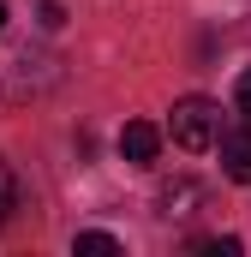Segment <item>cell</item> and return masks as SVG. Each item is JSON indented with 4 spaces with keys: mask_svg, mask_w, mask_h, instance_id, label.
Listing matches in <instances>:
<instances>
[{
    "mask_svg": "<svg viewBox=\"0 0 251 257\" xmlns=\"http://www.w3.org/2000/svg\"><path fill=\"white\" fill-rule=\"evenodd\" d=\"M215 150H221V174L233 186H251V120L245 126H221L215 132Z\"/></svg>",
    "mask_w": 251,
    "mask_h": 257,
    "instance_id": "2",
    "label": "cell"
},
{
    "mask_svg": "<svg viewBox=\"0 0 251 257\" xmlns=\"http://www.w3.org/2000/svg\"><path fill=\"white\" fill-rule=\"evenodd\" d=\"M191 251H203V257H239V239H233V233H221V239H197Z\"/></svg>",
    "mask_w": 251,
    "mask_h": 257,
    "instance_id": "7",
    "label": "cell"
},
{
    "mask_svg": "<svg viewBox=\"0 0 251 257\" xmlns=\"http://www.w3.org/2000/svg\"><path fill=\"white\" fill-rule=\"evenodd\" d=\"M12 209H18V180H12V168L0 162V221H6Z\"/></svg>",
    "mask_w": 251,
    "mask_h": 257,
    "instance_id": "6",
    "label": "cell"
},
{
    "mask_svg": "<svg viewBox=\"0 0 251 257\" xmlns=\"http://www.w3.org/2000/svg\"><path fill=\"white\" fill-rule=\"evenodd\" d=\"M245 36H251V24H245Z\"/></svg>",
    "mask_w": 251,
    "mask_h": 257,
    "instance_id": "11",
    "label": "cell"
},
{
    "mask_svg": "<svg viewBox=\"0 0 251 257\" xmlns=\"http://www.w3.org/2000/svg\"><path fill=\"white\" fill-rule=\"evenodd\" d=\"M0 30H6V6H0Z\"/></svg>",
    "mask_w": 251,
    "mask_h": 257,
    "instance_id": "10",
    "label": "cell"
},
{
    "mask_svg": "<svg viewBox=\"0 0 251 257\" xmlns=\"http://www.w3.org/2000/svg\"><path fill=\"white\" fill-rule=\"evenodd\" d=\"M120 156L132 168H150V162L162 156V132L150 126V120H126L120 126Z\"/></svg>",
    "mask_w": 251,
    "mask_h": 257,
    "instance_id": "3",
    "label": "cell"
},
{
    "mask_svg": "<svg viewBox=\"0 0 251 257\" xmlns=\"http://www.w3.org/2000/svg\"><path fill=\"white\" fill-rule=\"evenodd\" d=\"M66 24V6L60 0H42V30H60Z\"/></svg>",
    "mask_w": 251,
    "mask_h": 257,
    "instance_id": "9",
    "label": "cell"
},
{
    "mask_svg": "<svg viewBox=\"0 0 251 257\" xmlns=\"http://www.w3.org/2000/svg\"><path fill=\"white\" fill-rule=\"evenodd\" d=\"M203 203H209V192H203L197 180H174V186H162V192H156V209H162L168 221H174V215H197Z\"/></svg>",
    "mask_w": 251,
    "mask_h": 257,
    "instance_id": "4",
    "label": "cell"
},
{
    "mask_svg": "<svg viewBox=\"0 0 251 257\" xmlns=\"http://www.w3.org/2000/svg\"><path fill=\"white\" fill-rule=\"evenodd\" d=\"M72 251H102V257H114V251H120V239H114V233H96V227H90V233H78V239H72Z\"/></svg>",
    "mask_w": 251,
    "mask_h": 257,
    "instance_id": "5",
    "label": "cell"
},
{
    "mask_svg": "<svg viewBox=\"0 0 251 257\" xmlns=\"http://www.w3.org/2000/svg\"><path fill=\"white\" fill-rule=\"evenodd\" d=\"M233 108H239V114L251 120V66L239 72V84H233Z\"/></svg>",
    "mask_w": 251,
    "mask_h": 257,
    "instance_id": "8",
    "label": "cell"
},
{
    "mask_svg": "<svg viewBox=\"0 0 251 257\" xmlns=\"http://www.w3.org/2000/svg\"><path fill=\"white\" fill-rule=\"evenodd\" d=\"M168 132L180 150H215V132H221V102L209 96H180L174 114H168Z\"/></svg>",
    "mask_w": 251,
    "mask_h": 257,
    "instance_id": "1",
    "label": "cell"
}]
</instances>
